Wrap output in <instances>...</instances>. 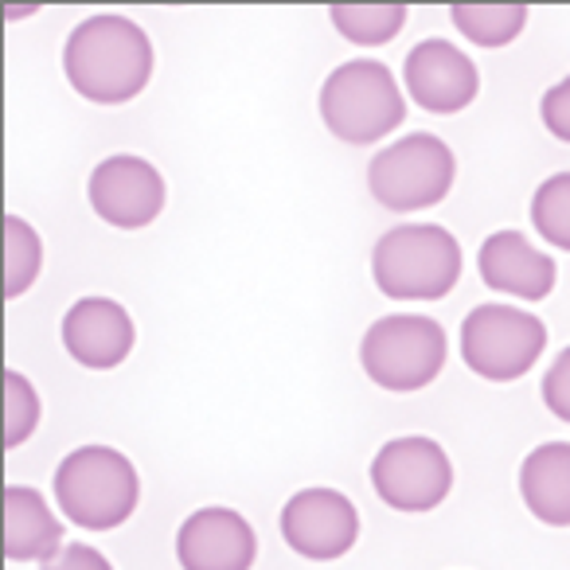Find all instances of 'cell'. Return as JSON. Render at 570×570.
I'll return each instance as SVG.
<instances>
[{
  "label": "cell",
  "mask_w": 570,
  "mask_h": 570,
  "mask_svg": "<svg viewBox=\"0 0 570 570\" xmlns=\"http://www.w3.org/2000/svg\"><path fill=\"white\" fill-rule=\"evenodd\" d=\"M258 535L235 508H199L176 531V562L184 570H250Z\"/></svg>",
  "instance_id": "11"
},
{
  "label": "cell",
  "mask_w": 570,
  "mask_h": 570,
  "mask_svg": "<svg viewBox=\"0 0 570 570\" xmlns=\"http://www.w3.org/2000/svg\"><path fill=\"white\" fill-rule=\"evenodd\" d=\"M406 118L403 95L387 63L352 59L341 63L321 87V121L336 141L372 145L391 137Z\"/></svg>",
  "instance_id": "4"
},
{
  "label": "cell",
  "mask_w": 570,
  "mask_h": 570,
  "mask_svg": "<svg viewBox=\"0 0 570 570\" xmlns=\"http://www.w3.org/2000/svg\"><path fill=\"white\" fill-rule=\"evenodd\" d=\"M43 570H114V562L106 559L98 547L87 543H67L56 559L43 562Z\"/></svg>",
  "instance_id": "24"
},
{
  "label": "cell",
  "mask_w": 570,
  "mask_h": 570,
  "mask_svg": "<svg viewBox=\"0 0 570 570\" xmlns=\"http://www.w3.org/2000/svg\"><path fill=\"white\" fill-rule=\"evenodd\" d=\"M40 426V395L20 372H4V445L17 450Z\"/></svg>",
  "instance_id": "21"
},
{
  "label": "cell",
  "mask_w": 570,
  "mask_h": 570,
  "mask_svg": "<svg viewBox=\"0 0 570 570\" xmlns=\"http://www.w3.org/2000/svg\"><path fill=\"white\" fill-rule=\"evenodd\" d=\"M63 523L32 484L4 489V554L12 562H48L63 551Z\"/></svg>",
  "instance_id": "15"
},
{
  "label": "cell",
  "mask_w": 570,
  "mask_h": 570,
  "mask_svg": "<svg viewBox=\"0 0 570 570\" xmlns=\"http://www.w3.org/2000/svg\"><path fill=\"white\" fill-rule=\"evenodd\" d=\"M403 79L411 98L430 114H458L481 90L476 63L450 40H422L403 63Z\"/></svg>",
  "instance_id": "12"
},
{
  "label": "cell",
  "mask_w": 570,
  "mask_h": 570,
  "mask_svg": "<svg viewBox=\"0 0 570 570\" xmlns=\"http://www.w3.org/2000/svg\"><path fill=\"white\" fill-rule=\"evenodd\" d=\"M453 176L458 160L450 145L438 141L434 134H411L375 153L367 165V188L387 212H422L450 196Z\"/></svg>",
  "instance_id": "6"
},
{
  "label": "cell",
  "mask_w": 570,
  "mask_h": 570,
  "mask_svg": "<svg viewBox=\"0 0 570 570\" xmlns=\"http://www.w3.org/2000/svg\"><path fill=\"white\" fill-rule=\"evenodd\" d=\"M372 484L395 512H434L453 489V461L434 438H391L372 461Z\"/></svg>",
  "instance_id": "8"
},
{
  "label": "cell",
  "mask_w": 570,
  "mask_h": 570,
  "mask_svg": "<svg viewBox=\"0 0 570 570\" xmlns=\"http://www.w3.org/2000/svg\"><path fill=\"white\" fill-rule=\"evenodd\" d=\"M56 504L71 523L87 531L121 528L137 512L141 476L137 465L114 445H79L56 469Z\"/></svg>",
  "instance_id": "2"
},
{
  "label": "cell",
  "mask_w": 570,
  "mask_h": 570,
  "mask_svg": "<svg viewBox=\"0 0 570 570\" xmlns=\"http://www.w3.org/2000/svg\"><path fill=\"white\" fill-rule=\"evenodd\" d=\"M282 539L302 559L313 562L344 559L360 539V512L344 492L313 484V489H302L285 500Z\"/></svg>",
  "instance_id": "9"
},
{
  "label": "cell",
  "mask_w": 570,
  "mask_h": 570,
  "mask_svg": "<svg viewBox=\"0 0 570 570\" xmlns=\"http://www.w3.org/2000/svg\"><path fill=\"white\" fill-rule=\"evenodd\" d=\"M547 348V328L539 317L515 305H476L461 325V360L481 380L512 383L535 367Z\"/></svg>",
  "instance_id": "7"
},
{
  "label": "cell",
  "mask_w": 570,
  "mask_h": 570,
  "mask_svg": "<svg viewBox=\"0 0 570 570\" xmlns=\"http://www.w3.org/2000/svg\"><path fill=\"white\" fill-rule=\"evenodd\" d=\"M531 223L559 250H570V173L547 176L531 199Z\"/></svg>",
  "instance_id": "20"
},
{
  "label": "cell",
  "mask_w": 570,
  "mask_h": 570,
  "mask_svg": "<svg viewBox=\"0 0 570 570\" xmlns=\"http://www.w3.org/2000/svg\"><path fill=\"white\" fill-rule=\"evenodd\" d=\"M63 71L87 102H134L153 75V43L141 24L114 12L87 17L63 48Z\"/></svg>",
  "instance_id": "1"
},
{
  "label": "cell",
  "mask_w": 570,
  "mask_h": 570,
  "mask_svg": "<svg viewBox=\"0 0 570 570\" xmlns=\"http://www.w3.org/2000/svg\"><path fill=\"white\" fill-rule=\"evenodd\" d=\"M43 266V243L20 215H4V297L17 302L20 294L32 289Z\"/></svg>",
  "instance_id": "19"
},
{
  "label": "cell",
  "mask_w": 570,
  "mask_h": 570,
  "mask_svg": "<svg viewBox=\"0 0 570 570\" xmlns=\"http://www.w3.org/2000/svg\"><path fill=\"white\" fill-rule=\"evenodd\" d=\"M87 196L90 207L98 212V219H106L110 227L141 230L165 212L168 188H165V176L145 157L118 153V157H106L90 173Z\"/></svg>",
  "instance_id": "10"
},
{
  "label": "cell",
  "mask_w": 570,
  "mask_h": 570,
  "mask_svg": "<svg viewBox=\"0 0 570 570\" xmlns=\"http://www.w3.org/2000/svg\"><path fill=\"white\" fill-rule=\"evenodd\" d=\"M539 118H543L547 134L570 145V75L567 79H559L543 95V102H539Z\"/></svg>",
  "instance_id": "23"
},
{
  "label": "cell",
  "mask_w": 570,
  "mask_h": 570,
  "mask_svg": "<svg viewBox=\"0 0 570 570\" xmlns=\"http://www.w3.org/2000/svg\"><path fill=\"white\" fill-rule=\"evenodd\" d=\"M134 317L110 297H82L63 317L67 352H71V360H79L82 367H95V372L118 367L134 352Z\"/></svg>",
  "instance_id": "13"
},
{
  "label": "cell",
  "mask_w": 570,
  "mask_h": 570,
  "mask_svg": "<svg viewBox=\"0 0 570 570\" xmlns=\"http://www.w3.org/2000/svg\"><path fill=\"white\" fill-rule=\"evenodd\" d=\"M328 17H333L336 32L348 43H360V48L391 43L406 24L403 4H333Z\"/></svg>",
  "instance_id": "18"
},
{
  "label": "cell",
  "mask_w": 570,
  "mask_h": 570,
  "mask_svg": "<svg viewBox=\"0 0 570 570\" xmlns=\"http://www.w3.org/2000/svg\"><path fill=\"white\" fill-rule=\"evenodd\" d=\"M450 356L445 328L419 313H395V317L375 321L360 341V364L367 380L383 391H422L434 383Z\"/></svg>",
  "instance_id": "5"
},
{
  "label": "cell",
  "mask_w": 570,
  "mask_h": 570,
  "mask_svg": "<svg viewBox=\"0 0 570 570\" xmlns=\"http://www.w3.org/2000/svg\"><path fill=\"white\" fill-rule=\"evenodd\" d=\"M476 266H481V282L489 289L520 297V302H543V297H551L554 277H559L551 254L531 246L528 235H520V230H497V235L484 238L481 254H476Z\"/></svg>",
  "instance_id": "14"
},
{
  "label": "cell",
  "mask_w": 570,
  "mask_h": 570,
  "mask_svg": "<svg viewBox=\"0 0 570 570\" xmlns=\"http://www.w3.org/2000/svg\"><path fill=\"white\" fill-rule=\"evenodd\" d=\"M520 497L547 528H570V442H543L520 465Z\"/></svg>",
  "instance_id": "16"
},
{
  "label": "cell",
  "mask_w": 570,
  "mask_h": 570,
  "mask_svg": "<svg viewBox=\"0 0 570 570\" xmlns=\"http://www.w3.org/2000/svg\"><path fill=\"white\" fill-rule=\"evenodd\" d=\"M450 20L476 48H504L523 32L528 9L523 4H453Z\"/></svg>",
  "instance_id": "17"
},
{
  "label": "cell",
  "mask_w": 570,
  "mask_h": 570,
  "mask_svg": "<svg viewBox=\"0 0 570 570\" xmlns=\"http://www.w3.org/2000/svg\"><path fill=\"white\" fill-rule=\"evenodd\" d=\"M372 277L395 302H442L461 282V246L438 223H406L375 243Z\"/></svg>",
  "instance_id": "3"
},
{
  "label": "cell",
  "mask_w": 570,
  "mask_h": 570,
  "mask_svg": "<svg viewBox=\"0 0 570 570\" xmlns=\"http://www.w3.org/2000/svg\"><path fill=\"white\" fill-rule=\"evenodd\" d=\"M543 403L559 422H570V348L551 360L543 375Z\"/></svg>",
  "instance_id": "22"
}]
</instances>
